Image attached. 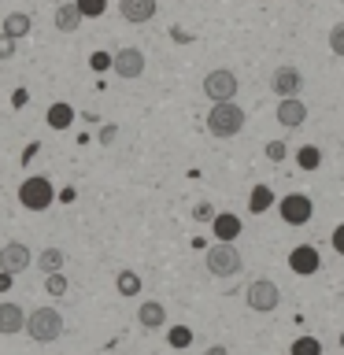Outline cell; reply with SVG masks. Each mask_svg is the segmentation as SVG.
<instances>
[{"instance_id": "obj_1", "label": "cell", "mask_w": 344, "mask_h": 355, "mask_svg": "<svg viewBox=\"0 0 344 355\" xmlns=\"http://www.w3.org/2000/svg\"><path fill=\"white\" fill-rule=\"evenodd\" d=\"M207 130L211 137H237V133L244 130V107H237L233 100H226V104H211L207 111Z\"/></svg>"}, {"instance_id": "obj_2", "label": "cell", "mask_w": 344, "mask_h": 355, "mask_svg": "<svg viewBox=\"0 0 344 355\" xmlns=\"http://www.w3.org/2000/svg\"><path fill=\"white\" fill-rule=\"evenodd\" d=\"M26 333L37 344H52V340H60L63 337V315L55 307H37V311H30V318H26Z\"/></svg>"}, {"instance_id": "obj_3", "label": "cell", "mask_w": 344, "mask_h": 355, "mask_svg": "<svg viewBox=\"0 0 344 355\" xmlns=\"http://www.w3.org/2000/svg\"><path fill=\"white\" fill-rule=\"evenodd\" d=\"M204 263H207V274H215V277H233V274H241V266H244L237 244H222V241H215L207 248Z\"/></svg>"}, {"instance_id": "obj_4", "label": "cell", "mask_w": 344, "mask_h": 355, "mask_svg": "<svg viewBox=\"0 0 344 355\" xmlns=\"http://www.w3.org/2000/svg\"><path fill=\"white\" fill-rule=\"evenodd\" d=\"M52 200H55V189H52L49 178H41V174H33L19 185V204L26 211H44V207H52Z\"/></svg>"}, {"instance_id": "obj_5", "label": "cell", "mask_w": 344, "mask_h": 355, "mask_svg": "<svg viewBox=\"0 0 344 355\" xmlns=\"http://www.w3.org/2000/svg\"><path fill=\"white\" fill-rule=\"evenodd\" d=\"M204 96L211 104H226V100L237 96V74L226 71V67H215V71H207L204 78Z\"/></svg>"}, {"instance_id": "obj_6", "label": "cell", "mask_w": 344, "mask_h": 355, "mask_svg": "<svg viewBox=\"0 0 344 355\" xmlns=\"http://www.w3.org/2000/svg\"><path fill=\"white\" fill-rule=\"evenodd\" d=\"M277 215H282V222H289V226H307L311 215H315V204H311V196H304V193H289V196H282V204H277Z\"/></svg>"}, {"instance_id": "obj_7", "label": "cell", "mask_w": 344, "mask_h": 355, "mask_svg": "<svg viewBox=\"0 0 344 355\" xmlns=\"http://www.w3.org/2000/svg\"><path fill=\"white\" fill-rule=\"evenodd\" d=\"M248 307L259 311V315H266V311L277 307V300H282V293H277V285L270 282V277H255V282L248 285Z\"/></svg>"}, {"instance_id": "obj_8", "label": "cell", "mask_w": 344, "mask_h": 355, "mask_svg": "<svg viewBox=\"0 0 344 355\" xmlns=\"http://www.w3.org/2000/svg\"><path fill=\"white\" fill-rule=\"evenodd\" d=\"M30 263H33V252L22 241H8L4 248H0V270L4 274H22Z\"/></svg>"}, {"instance_id": "obj_9", "label": "cell", "mask_w": 344, "mask_h": 355, "mask_svg": "<svg viewBox=\"0 0 344 355\" xmlns=\"http://www.w3.org/2000/svg\"><path fill=\"white\" fill-rule=\"evenodd\" d=\"M270 89H274V96H300V89H304V74H300V67L293 63H285V67H277L274 78H270Z\"/></svg>"}, {"instance_id": "obj_10", "label": "cell", "mask_w": 344, "mask_h": 355, "mask_svg": "<svg viewBox=\"0 0 344 355\" xmlns=\"http://www.w3.org/2000/svg\"><path fill=\"white\" fill-rule=\"evenodd\" d=\"M318 266H322V255H318V248H311V244H296V248L289 252V270L300 274V277L318 274Z\"/></svg>"}, {"instance_id": "obj_11", "label": "cell", "mask_w": 344, "mask_h": 355, "mask_svg": "<svg viewBox=\"0 0 344 355\" xmlns=\"http://www.w3.org/2000/svg\"><path fill=\"white\" fill-rule=\"evenodd\" d=\"M274 115H277V122H282L285 130H296V126L307 122V104L300 96H285V100H277Z\"/></svg>"}, {"instance_id": "obj_12", "label": "cell", "mask_w": 344, "mask_h": 355, "mask_svg": "<svg viewBox=\"0 0 344 355\" xmlns=\"http://www.w3.org/2000/svg\"><path fill=\"white\" fill-rule=\"evenodd\" d=\"M111 71L119 78H141L144 74V52L141 49H119L111 60Z\"/></svg>"}, {"instance_id": "obj_13", "label": "cell", "mask_w": 344, "mask_h": 355, "mask_svg": "<svg viewBox=\"0 0 344 355\" xmlns=\"http://www.w3.org/2000/svg\"><path fill=\"white\" fill-rule=\"evenodd\" d=\"M119 15L141 26V22L155 19V0H119Z\"/></svg>"}, {"instance_id": "obj_14", "label": "cell", "mask_w": 344, "mask_h": 355, "mask_svg": "<svg viewBox=\"0 0 344 355\" xmlns=\"http://www.w3.org/2000/svg\"><path fill=\"white\" fill-rule=\"evenodd\" d=\"M211 230H215V241H222V244H233L241 237V218L233 215V211H222V215H215V222H211Z\"/></svg>"}, {"instance_id": "obj_15", "label": "cell", "mask_w": 344, "mask_h": 355, "mask_svg": "<svg viewBox=\"0 0 344 355\" xmlns=\"http://www.w3.org/2000/svg\"><path fill=\"white\" fill-rule=\"evenodd\" d=\"M26 318L30 315H22L19 304H0V333L4 337H15V333L26 329Z\"/></svg>"}, {"instance_id": "obj_16", "label": "cell", "mask_w": 344, "mask_h": 355, "mask_svg": "<svg viewBox=\"0 0 344 355\" xmlns=\"http://www.w3.org/2000/svg\"><path fill=\"white\" fill-rule=\"evenodd\" d=\"M137 322H141V329H160L166 322V307L160 304V300H144V304L137 307Z\"/></svg>"}, {"instance_id": "obj_17", "label": "cell", "mask_w": 344, "mask_h": 355, "mask_svg": "<svg viewBox=\"0 0 344 355\" xmlns=\"http://www.w3.org/2000/svg\"><path fill=\"white\" fill-rule=\"evenodd\" d=\"M82 11H78V4H60V8H55V30H60V33H74L78 26H82Z\"/></svg>"}, {"instance_id": "obj_18", "label": "cell", "mask_w": 344, "mask_h": 355, "mask_svg": "<svg viewBox=\"0 0 344 355\" xmlns=\"http://www.w3.org/2000/svg\"><path fill=\"white\" fill-rule=\"evenodd\" d=\"M30 26H33V19L26 15V11H11V15L4 19V33H8V37H26V33H30Z\"/></svg>"}, {"instance_id": "obj_19", "label": "cell", "mask_w": 344, "mask_h": 355, "mask_svg": "<svg viewBox=\"0 0 344 355\" xmlns=\"http://www.w3.org/2000/svg\"><path fill=\"white\" fill-rule=\"evenodd\" d=\"M44 122H49L52 130H67V126L74 122V107L60 100V104H52V107H49V115H44Z\"/></svg>"}, {"instance_id": "obj_20", "label": "cell", "mask_w": 344, "mask_h": 355, "mask_svg": "<svg viewBox=\"0 0 344 355\" xmlns=\"http://www.w3.org/2000/svg\"><path fill=\"white\" fill-rule=\"evenodd\" d=\"M63 263H67V255L60 252V248H44L41 255H37V266H41V274H60L63 270Z\"/></svg>"}, {"instance_id": "obj_21", "label": "cell", "mask_w": 344, "mask_h": 355, "mask_svg": "<svg viewBox=\"0 0 344 355\" xmlns=\"http://www.w3.org/2000/svg\"><path fill=\"white\" fill-rule=\"evenodd\" d=\"M248 207H252V215H263L266 207H274V193H270V185H255V189H252Z\"/></svg>"}, {"instance_id": "obj_22", "label": "cell", "mask_w": 344, "mask_h": 355, "mask_svg": "<svg viewBox=\"0 0 344 355\" xmlns=\"http://www.w3.org/2000/svg\"><path fill=\"white\" fill-rule=\"evenodd\" d=\"M289 355H322V344H318V337H296L293 344H289Z\"/></svg>"}, {"instance_id": "obj_23", "label": "cell", "mask_w": 344, "mask_h": 355, "mask_svg": "<svg viewBox=\"0 0 344 355\" xmlns=\"http://www.w3.org/2000/svg\"><path fill=\"white\" fill-rule=\"evenodd\" d=\"M296 163L304 166V171H318V166H322V152L315 148V144H304V148L296 152Z\"/></svg>"}, {"instance_id": "obj_24", "label": "cell", "mask_w": 344, "mask_h": 355, "mask_svg": "<svg viewBox=\"0 0 344 355\" xmlns=\"http://www.w3.org/2000/svg\"><path fill=\"white\" fill-rule=\"evenodd\" d=\"M115 288H119L122 296H137V293H141V277L133 274V270H122V274L115 277Z\"/></svg>"}, {"instance_id": "obj_25", "label": "cell", "mask_w": 344, "mask_h": 355, "mask_svg": "<svg viewBox=\"0 0 344 355\" xmlns=\"http://www.w3.org/2000/svg\"><path fill=\"white\" fill-rule=\"evenodd\" d=\"M166 340H171V348H189V344H193V329L189 326H171Z\"/></svg>"}, {"instance_id": "obj_26", "label": "cell", "mask_w": 344, "mask_h": 355, "mask_svg": "<svg viewBox=\"0 0 344 355\" xmlns=\"http://www.w3.org/2000/svg\"><path fill=\"white\" fill-rule=\"evenodd\" d=\"M78 4V11H82L85 19H100L108 11V0H74Z\"/></svg>"}, {"instance_id": "obj_27", "label": "cell", "mask_w": 344, "mask_h": 355, "mask_svg": "<svg viewBox=\"0 0 344 355\" xmlns=\"http://www.w3.org/2000/svg\"><path fill=\"white\" fill-rule=\"evenodd\" d=\"M44 293H49V296H63V293H67L63 270H60V274H44Z\"/></svg>"}, {"instance_id": "obj_28", "label": "cell", "mask_w": 344, "mask_h": 355, "mask_svg": "<svg viewBox=\"0 0 344 355\" xmlns=\"http://www.w3.org/2000/svg\"><path fill=\"white\" fill-rule=\"evenodd\" d=\"M329 49H333V55L344 60V22H337V26L329 30Z\"/></svg>"}, {"instance_id": "obj_29", "label": "cell", "mask_w": 344, "mask_h": 355, "mask_svg": "<svg viewBox=\"0 0 344 355\" xmlns=\"http://www.w3.org/2000/svg\"><path fill=\"white\" fill-rule=\"evenodd\" d=\"M285 155H289L285 141H270V144H266V159H270V163H282Z\"/></svg>"}, {"instance_id": "obj_30", "label": "cell", "mask_w": 344, "mask_h": 355, "mask_svg": "<svg viewBox=\"0 0 344 355\" xmlns=\"http://www.w3.org/2000/svg\"><path fill=\"white\" fill-rule=\"evenodd\" d=\"M111 60H115V55H108V52H93V55H89V67H93V71H108Z\"/></svg>"}, {"instance_id": "obj_31", "label": "cell", "mask_w": 344, "mask_h": 355, "mask_svg": "<svg viewBox=\"0 0 344 355\" xmlns=\"http://www.w3.org/2000/svg\"><path fill=\"white\" fill-rule=\"evenodd\" d=\"M11 55H15V37L0 33V60H11Z\"/></svg>"}, {"instance_id": "obj_32", "label": "cell", "mask_w": 344, "mask_h": 355, "mask_svg": "<svg viewBox=\"0 0 344 355\" xmlns=\"http://www.w3.org/2000/svg\"><path fill=\"white\" fill-rule=\"evenodd\" d=\"M193 215H196L200 222H215V211H211V204H196Z\"/></svg>"}, {"instance_id": "obj_33", "label": "cell", "mask_w": 344, "mask_h": 355, "mask_svg": "<svg viewBox=\"0 0 344 355\" xmlns=\"http://www.w3.org/2000/svg\"><path fill=\"white\" fill-rule=\"evenodd\" d=\"M333 252H337V255H344V222H341L337 230H333Z\"/></svg>"}, {"instance_id": "obj_34", "label": "cell", "mask_w": 344, "mask_h": 355, "mask_svg": "<svg viewBox=\"0 0 344 355\" xmlns=\"http://www.w3.org/2000/svg\"><path fill=\"white\" fill-rule=\"evenodd\" d=\"M26 100H30V93H26V89H15V93H11V104H15V107H22Z\"/></svg>"}, {"instance_id": "obj_35", "label": "cell", "mask_w": 344, "mask_h": 355, "mask_svg": "<svg viewBox=\"0 0 344 355\" xmlns=\"http://www.w3.org/2000/svg\"><path fill=\"white\" fill-rule=\"evenodd\" d=\"M115 126H104V130H100V141H104V144H111V141H115Z\"/></svg>"}, {"instance_id": "obj_36", "label": "cell", "mask_w": 344, "mask_h": 355, "mask_svg": "<svg viewBox=\"0 0 344 355\" xmlns=\"http://www.w3.org/2000/svg\"><path fill=\"white\" fill-rule=\"evenodd\" d=\"M11 277H15V274H4V270H0V293H8V288H11Z\"/></svg>"}, {"instance_id": "obj_37", "label": "cell", "mask_w": 344, "mask_h": 355, "mask_svg": "<svg viewBox=\"0 0 344 355\" xmlns=\"http://www.w3.org/2000/svg\"><path fill=\"white\" fill-rule=\"evenodd\" d=\"M204 355H226V348H222V344H215V348H207Z\"/></svg>"}]
</instances>
